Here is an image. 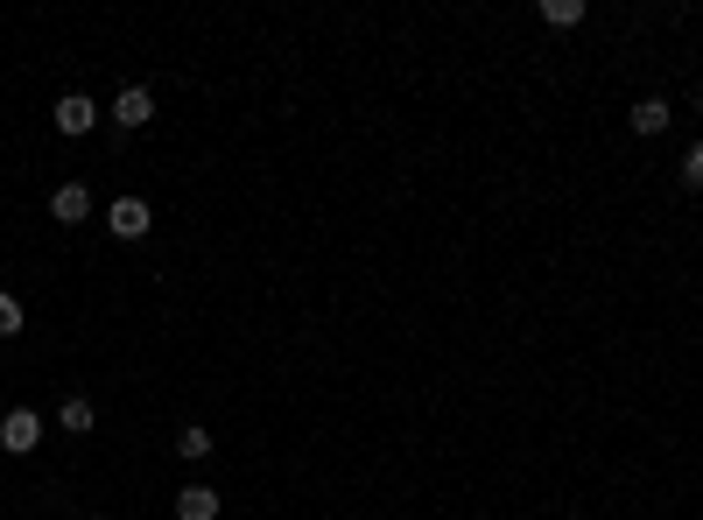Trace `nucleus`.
Listing matches in <instances>:
<instances>
[{"label": "nucleus", "instance_id": "obj_1", "mask_svg": "<svg viewBox=\"0 0 703 520\" xmlns=\"http://www.w3.org/2000/svg\"><path fill=\"white\" fill-rule=\"evenodd\" d=\"M36 443H42V415L36 408H8V415H0V451L28 457Z\"/></svg>", "mask_w": 703, "mask_h": 520}, {"label": "nucleus", "instance_id": "obj_2", "mask_svg": "<svg viewBox=\"0 0 703 520\" xmlns=\"http://www.w3.org/2000/svg\"><path fill=\"white\" fill-rule=\"evenodd\" d=\"M148 121H155V92H148V85H127V92H120L113 99V127H148Z\"/></svg>", "mask_w": 703, "mask_h": 520}, {"label": "nucleus", "instance_id": "obj_3", "mask_svg": "<svg viewBox=\"0 0 703 520\" xmlns=\"http://www.w3.org/2000/svg\"><path fill=\"white\" fill-rule=\"evenodd\" d=\"M50 121H57V134H92L99 106H92L85 92H64V99H57V113H50Z\"/></svg>", "mask_w": 703, "mask_h": 520}, {"label": "nucleus", "instance_id": "obj_4", "mask_svg": "<svg viewBox=\"0 0 703 520\" xmlns=\"http://www.w3.org/2000/svg\"><path fill=\"white\" fill-rule=\"evenodd\" d=\"M106 226H113V240H141V232L155 226V218H148V204H141V198H120L113 212H106Z\"/></svg>", "mask_w": 703, "mask_h": 520}, {"label": "nucleus", "instance_id": "obj_5", "mask_svg": "<svg viewBox=\"0 0 703 520\" xmlns=\"http://www.w3.org/2000/svg\"><path fill=\"white\" fill-rule=\"evenodd\" d=\"M85 212H92V190H85V183H57V190H50V218H64V226H78Z\"/></svg>", "mask_w": 703, "mask_h": 520}, {"label": "nucleus", "instance_id": "obj_6", "mask_svg": "<svg viewBox=\"0 0 703 520\" xmlns=\"http://www.w3.org/2000/svg\"><path fill=\"white\" fill-rule=\"evenodd\" d=\"M176 520H218V493L212 485H184L176 493Z\"/></svg>", "mask_w": 703, "mask_h": 520}, {"label": "nucleus", "instance_id": "obj_7", "mask_svg": "<svg viewBox=\"0 0 703 520\" xmlns=\"http://www.w3.org/2000/svg\"><path fill=\"white\" fill-rule=\"evenodd\" d=\"M57 422H64L71 436H85V429L99 422V408H92V401H85V394H64V408H57Z\"/></svg>", "mask_w": 703, "mask_h": 520}, {"label": "nucleus", "instance_id": "obj_8", "mask_svg": "<svg viewBox=\"0 0 703 520\" xmlns=\"http://www.w3.org/2000/svg\"><path fill=\"white\" fill-rule=\"evenodd\" d=\"M668 121H676V113H668V99H640V106H633V134H662Z\"/></svg>", "mask_w": 703, "mask_h": 520}, {"label": "nucleus", "instance_id": "obj_9", "mask_svg": "<svg viewBox=\"0 0 703 520\" xmlns=\"http://www.w3.org/2000/svg\"><path fill=\"white\" fill-rule=\"evenodd\" d=\"M542 22L549 28H577L585 22V0H542Z\"/></svg>", "mask_w": 703, "mask_h": 520}, {"label": "nucleus", "instance_id": "obj_10", "mask_svg": "<svg viewBox=\"0 0 703 520\" xmlns=\"http://www.w3.org/2000/svg\"><path fill=\"white\" fill-rule=\"evenodd\" d=\"M176 451H184V457H212V429H198V422H190L184 436H176Z\"/></svg>", "mask_w": 703, "mask_h": 520}, {"label": "nucleus", "instance_id": "obj_11", "mask_svg": "<svg viewBox=\"0 0 703 520\" xmlns=\"http://www.w3.org/2000/svg\"><path fill=\"white\" fill-rule=\"evenodd\" d=\"M22 303H14V295H0V338H22Z\"/></svg>", "mask_w": 703, "mask_h": 520}, {"label": "nucleus", "instance_id": "obj_12", "mask_svg": "<svg viewBox=\"0 0 703 520\" xmlns=\"http://www.w3.org/2000/svg\"><path fill=\"white\" fill-rule=\"evenodd\" d=\"M682 183H696V190H703V141L690 148V162H682Z\"/></svg>", "mask_w": 703, "mask_h": 520}, {"label": "nucleus", "instance_id": "obj_13", "mask_svg": "<svg viewBox=\"0 0 703 520\" xmlns=\"http://www.w3.org/2000/svg\"><path fill=\"white\" fill-rule=\"evenodd\" d=\"M92 520H106V513H92Z\"/></svg>", "mask_w": 703, "mask_h": 520}, {"label": "nucleus", "instance_id": "obj_14", "mask_svg": "<svg viewBox=\"0 0 703 520\" xmlns=\"http://www.w3.org/2000/svg\"><path fill=\"white\" fill-rule=\"evenodd\" d=\"M696 106H703V99H696Z\"/></svg>", "mask_w": 703, "mask_h": 520}]
</instances>
